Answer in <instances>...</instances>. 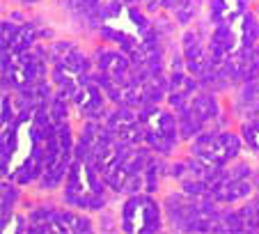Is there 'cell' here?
I'll return each instance as SVG.
<instances>
[{
	"label": "cell",
	"mask_w": 259,
	"mask_h": 234,
	"mask_svg": "<svg viewBox=\"0 0 259 234\" xmlns=\"http://www.w3.org/2000/svg\"><path fill=\"white\" fill-rule=\"evenodd\" d=\"M140 120L145 124V145L152 147L154 154L167 156L175 149L179 140V122H177V112L172 115L165 108H158L156 103H147L138 108Z\"/></svg>",
	"instance_id": "6da1fadb"
},
{
	"label": "cell",
	"mask_w": 259,
	"mask_h": 234,
	"mask_svg": "<svg viewBox=\"0 0 259 234\" xmlns=\"http://www.w3.org/2000/svg\"><path fill=\"white\" fill-rule=\"evenodd\" d=\"M122 229L128 234H154L163 229L161 207L149 193H133L122 205Z\"/></svg>",
	"instance_id": "7a4b0ae2"
},
{
	"label": "cell",
	"mask_w": 259,
	"mask_h": 234,
	"mask_svg": "<svg viewBox=\"0 0 259 234\" xmlns=\"http://www.w3.org/2000/svg\"><path fill=\"white\" fill-rule=\"evenodd\" d=\"M191 154L206 166H227L241 154V138L232 131H202L193 140Z\"/></svg>",
	"instance_id": "3957f363"
},
{
	"label": "cell",
	"mask_w": 259,
	"mask_h": 234,
	"mask_svg": "<svg viewBox=\"0 0 259 234\" xmlns=\"http://www.w3.org/2000/svg\"><path fill=\"white\" fill-rule=\"evenodd\" d=\"M101 85L94 81V76L90 73L88 78L83 81V85L78 88V92L73 94L71 103L76 106L80 120H101L103 106H106V97H103Z\"/></svg>",
	"instance_id": "277c9868"
},
{
	"label": "cell",
	"mask_w": 259,
	"mask_h": 234,
	"mask_svg": "<svg viewBox=\"0 0 259 234\" xmlns=\"http://www.w3.org/2000/svg\"><path fill=\"white\" fill-rule=\"evenodd\" d=\"M250 195H252L250 179H239V177H230V175H225V179L211 188V198L218 205H232V202L245 200Z\"/></svg>",
	"instance_id": "5b68a950"
},
{
	"label": "cell",
	"mask_w": 259,
	"mask_h": 234,
	"mask_svg": "<svg viewBox=\"0 0 259 234\" xmlns=\"http://www.w3.org/2000/svg\"><path fill=\"white\" fill-rule=\"evenodd\" d=\"M245 0H211L209 5V14H211V23L220 25V23H232L236 16L245 14Z\"/></svg>",
	"instance_id": "8992f818"
},
{
	"label": "cell",
	"mask_w": 259,
	"mask_h": 234,
	"mask_svg": "<svg viewBox=\"0 0 259 234\" xmlns=\"http://www.w3.org/2000/svg\"><path fill=\"white\" fill-rule=\"evenodd\" d=\"M191 108H193V112L200 117L202 122H204V127L220 117L218 97H215V92H211V90H206V92H197L195 97L191 99Z\"/></svg>",
	"instance_id": "52a82bcc"
},
{
	"label": "cell",
	"mask_w": 259,
	"mask_h": 234,
	"mask_svg": "<svg viewBox=\"0 0 259 234\" xmlns=\"http://www.w3.org/2000/svg\"><path fill=\"white\" fill-rule=\"evenodd\" d=\"M177 122H179V136L181 140H193L197 138L202 131H204V122L193 112L191 103L177 110Z\"/></svg>",
	"instance_id": "ba28073f"
},
{
	"label": "cell",
	"mask_w": 259,
	"mask_h": 234,
	"mask_svg": "<svg viewBox=\"0 0 259 234\" xmlns=\"http://www.w3.org/2000/svg\"><path fill=\"white\" fill-rule=\"evenodd\" d=\"M34 39H37L34 28L30 23H23V25H19V28H16V32L12 34V39L7 42V46H3V49L12 51V53H23V51L32 49Z\"/></svg>",
	"instance_id": "9c48e42d"
},
{
	"label": "cell",
	"mask_w": 259,
	"mask_h": 234,
	"mask_svg": "<svg viewBox=\"0 0 259 234\" xmlns=\"http://www.w3.org/2000/svg\"><path fill=\"white\" fill-rule=\"evenodd\" d=\"M181 51H184V60H186V62L202 60V58H206V53H209V51H204V46H202L200 34L193 32V30H186V32H184V39H181Z\"/></svg>",
	"instance_id": "30bf717a"
},
{
	"label": "cell",
	"mask_w": 259,
	"mask_h": 234,
	"mask_svg": "<svg viewBox=\"0 0 259 234\" xmlns=\"http://www.w3.org/2000/svg\"><path fill=\"white\" fill-rule=\"evenodd\" d=\"M241 23V42H243L245 49H254L259 44V21L252 14H241L239 16Z\"/></svg>",
	"instance_id": "8fae6325"
},
{
	"label": "cell",
	"mask_w": 259,
	"mask_h": 234,
	"mask_svg": "<svg viewBox=\"0 0 259 234\" xmlns=\"http://www.w3.org/2000/svg\"><path fill=\"white\" fill-rule=\"evenodd\" d=\"M241 138L252 151H259V120L252 117L250 122H243L241 127Z\"/></svg>",
	"instance_id": "7c38bea8"
},
{
	"label": "cell",
	"mask_w": 259,
	"mask_h": 234,
	"mask_svg": "<svg viewBox=\"0 0 259 234\" xmlns=\"http://www.w3.org/2000/svg\"><path fill=\"white\" fill-rule=\"evenodd\" d=\"M67 101H69V99L62 97V94H58V92H55V97L51 99L49 112H51V117H53L55 124L67 122V115H69V103H67Z\"/></svg>",
	"instance_id": "4fadbf2b"
},
{
	"label": "cell",
	"mask_w": 259,
	"mask_h": 234,
	"mask_svg": "<svg viewBox=\"0 0 259 234\" xmlns=\"http://www.w3.org/2000/svg\"><path fill=\"white\" fill-rule=\"evenodd\" d=\"M163 172V168H161V161H156V156H154L152 161L147 163V168H145V188H147V193H156V188H158V175Z\"/></svg>",
	"instance_id": "5bb4252c"
},
{
	"label": "cell",
	"mask_w": 259,
	"mask_h": 234,
	"mask_svg": "<svg viewBox=\"0 0 259 234\" xmlns=\"http://www.w3.org/2000/svg\"><path fill=\"white\" fill-rule=\"evenodd\" d=\"M197 12V0H181L179 5L175 7V16H177V23L179 25H186L193 21Z\"/></svg>",
	"instance_id": "9a60e30c"
},
{
	"label": "cell",
	"mask_w": 259,
	"mask_h": 234,
	"mask_svg": "<svg viewBox=\"0 0 259 234\" xmlns=\"http://www.w3.org/2000/svg\"><path fill=\"white\" fill-rule=\"evenodd\" d=\"M19 200V190L12 184H3V227L7 223V214H12V207Z\"/></svg>",
	"instance_id": "2e32d148"
},
{
	"label": "cell",
	"mask_w": 259,
	"mask_h": 234,
	"mask_svg": "<svg viewBox=\"0 0 259 234\" xmlns=\"http://www.w3.org/2000/svg\"><path fill=\"white\" fill-rule=\"evenodd\" d=\"M181 0H158V5H163V7H167V10H175L177 5H179Z\"/></svg>",
	"instance_id": "e0dca14e"
},
{
	"label": "cell",
	"mask_w": 259,
	"mask_h": 234,
	"mask_svg": "<svg viewBox=\"0 0 259 234\" xmlns=\"http://www.w3.org/2000/svg\"><path fill=\"white\" fill-rule=\"evenodd\" d=\"M254 232H259V211H257V218H254Z\"/></svg>",
	"instance_id": "ac0fdd59"
},
{
	"label": "cell",
	"mask_w": 259,
	"mask_h": 234,
	"mask_svg": "<svg viewBox=\"0 0 259 234\" xmlns=\"http://www.w3.org/2000/svg\"><path fill=\"white\" fill-rule=\"evenodd\" d=\"M257 200H259V188H257Z\"/></svg>",
	"instance_id": "d6986e66"
}]
</instances>
